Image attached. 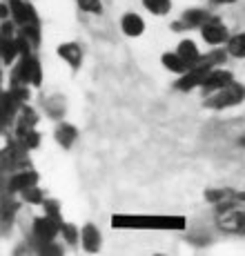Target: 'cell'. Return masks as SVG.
I'll list each match as a JSON object with an SVG mask.
<instances>
[{
    "instance_id": "cell-1",
    "label": "cell",
    "mask_w": 245,
    "mask_h": 256,
    "mask_svg": "<svg viewBox=\"0 0 245 256\" xmlns=\"http://www.w3.org/2000/svg\"><path fill=\"white\" fill-rule=\"evenodd\" d=\"M243 98H245V87L232 80L230 85H225L223 90H218L216 96L210 98V100H208V107H212V110H223V107L238 105Z\"/></svg>"
},
{
    "instance_id": "cell-2",
    "label": "cell",
    "mask_w": 245,
    "mask_h": 256,
    "mask_svg": "<svg viewBox=\"0 0 245 256\" xmlns=\"http://www.w3.org/2000/svg\"><path fill=\"white\" fill-rule=\"evenodd\" d=\"M40 80H42V72L34 56L22 58L16 65V70H14V85H18V82H22V85H40Z\"/></svg>"
},
{
    "instance_id": "cell-3",
    "label": "cell",
    "mask_w": 245,
    "mask_h": 256,
    "mask_svg": "<svg viewBox=\"0 0 245 256\" xmlns=\"http://www.w3.org/2000/svg\"><path fill=\"white\" fill-rule=\"evenodd\" d=\"M9 7H12V16L20 27L24 24H38L36 12L32 9V4L22 2V0H9Z\"/></svg>"
},
{
    "instance_id": "cell-4",
    "label": "cell",
    "mask_w": 245,
    "mask_h": 256,
    "mask_svg": "<svg viewBox=\"0 0 245 256\" xmlns=\"http://www.w3.org/2000/svg\"><path fill=\"white\" fill-rule=\"evenodd\" d=\"M60 228H62V223H58V220L49 218V216L34 220V234H36V238L42 240V243H49V240L56 236V232H58Z\"/></svg>"
},
{
    "instance_id": "cell-5",
    "label": "cell",
    "mask_w": 245,
    "mask_h": 256,
    "mask_svg": "<svg viewBox=\"0 0 245 256\" xmlns=\"http://www.w3.org/2000/svg\"><path fill=\"white\" fill-rule=\"evenodd\" d=\"M200 29H203L205 42H210V45H218V42H223L228 38V29H225V24L218 18H210Z\"/></svg>"
},
{
    "instance_id": "cell-6",
    "label": "cell",
    "mask_w": 245,
    "mask_h": 256,
    "mask_svg": "<svg viewBox=\"0 0 245 256\" xmlns=\"http://www.w3.org/2000/svg\"><path fill=\"white\" fill-rule=\"evenodd\" d=\"M218 225L228 232H245V212L228 210L218 216Z\"/></svg>"
},
{
    "instance_id": "cell-7",
    "label": "cell",
    "mask_w": 245,
    "mask_h": 256,
    "mask_svg": "<svg viewBox=\"0 0 245 256\" xmlns=\"http://www.w3.org/2000/svg\"><path fill=\"white\" fill-rule=\"evenodd\" d=\"M232 82V74L230 72H223V70H212V74L208 76V80L203 82V90L205 92H218L223 90L225 85Z\"/></svg>"
},
{
    "instance_id": "cell-8",
    "label": "cell",
    "mask_w": 245,
    "mask_h": 256,
    "mask_svg": "<svg viewBox=\"0 0 245 256\" xmlns=\"http://www.w3.org/2000/svg\"><path fill=\"white\" fill-rule=\"evenodd\" d=\"M210 14L200 12V9H192V12H185L183 14V22H176L174 29H183V27H203L205 22L210 20Z\"/></svg>"
},
{
    "instance_id": "cell-9",
    "label": "cell",
    "mask_w": 245,
    "mask_h": 256,
    "mask_svg": "<svg viewBox=\"0 0 245 256\" xmlns=\"http://www.w3.org/2000/svg\"><path fill=\"white\" fill-rule=\"evenodd\" d=\"M176 54H178V56L183 58L185 62H188L190 70H192L194 65H198L200 58H203V56L198 54V49H196V45H194L192 40H183V42H180L178 49H176Z\"/></svg>"
},
{
    "instance_id": "cell-10",
    "label": "cell",
    "mask_w": 245,
    "mask_h": 256,
    "mask_svg": "<svg viewBox=\"0 0 245 256\" xmlns=\"http://www.w3.org/2000/svg\"><path fill=\"white\" fill-rule=\"evenodd\" d=\"M36 183H38L36 172H22V174H16L12 180H9V190L12 192H24L27 187H34Z\"/></svg>"
},
{
    "instance_id": "cell-11",
    "label": "cell",
    "mask_w": 245,
    "mask_h": 256,
    "mask_svg": "<svg viewBox=\"0 0 245 256\" xmlns=\"http://www.w3.org/2000/svg\"><path fill=\"white\" fill-rule=\"evenodd\" d=\"M145 29V22L140 16H136V14H127L125 18H122V32L127 34V36H140Z\"/></svg>"
},
{
    "instance_id": "cell-12",
    "label": "cell",
    "mask_w": 245,
    "mask_h": 256,
    "mask_svg": "<svg viewBox=\"0 0 245 256\" xmlns=\"http://www.w3.org/2000/svg\"><path fill=\"white\" fill-rule=\"evenodd\" d=\"M82 245H85L87 252H98L100 248V234L94 225H85L82 228Z\"/></svg>"
},
{
    "instance_id": "cell-13",
    "label": "cell",
    "mask_w": 245,
    "mask_h": 256,
    "mask_svg": "<svg viewBox=\"0 0 245 256\" xmlns=\"http://www.w3.org/2000/svg\"><path fill=\"white\" fill-rule=\"evenodd\" d=\"M58 54H60V58H65V60L70 62L72 67H78V65H80V58H82L80 47H78V45H74V42H67V45H60V47H58Z\"/></svg>"
},
{
    "instance_id": "cell-14",
    "label": "cell",
    "mask_w": 245,
    "mask_h": 256,
    "mask_svg": "<svg viewBox=\"0 0 245 256\" xmlns=\"http://www.w3.org/2000/svg\"><path fill=\"white\" fill-rule=\"evenodd\" d=\"M163 65L168 67V70L176 72V74H183V72H188V70H190L188 62H185L183 58L178 56V54H165V56H163Z\"/></svg>"
},
{
    "instance_id": "cell-15",
    "label": "cell",
    "mask_w": 245,
    "mask_h": 256,
    "mask_svg": "<svg viewBox=\"0 0 245 256\" xmlns=\"http://www.w3.org/2000/svg\"><path fill=\"white\" fill-rule=\"evenodd\" d=\"M18 45H16V38H2V60L4 65H12V60L18 56Z\"/></svg>"
},
{
    "instance_id": "cell-16",
    "label": "cell",
    "mask_w": 245,
    "mask_h": 256,
    "mask_svg": "<svg viewBox=\"0 0 245 256\" xmlns=\"http://www.w3.org/2000/svg\"><path fill=\"white\" fill-rule=\"evenodd\" d=\"M56 140L60 142L62 147H70L74 140H76V127L72 125H60L56 132Z\"/></svg>"
},
{
    "instance_id": "cell-17",
    "label": "cell",
    "mask_w": 245,
    "mask_h": 256,
    "mask_svg": "<svg viewBox=\"0 0 245 256\" xmlns=\"http://www.w3.org/2000/svg\"><path fill=\"white\" fill-rule=\"evenodd\" d=\"M230 54L236 58H245V34H238V36H234L232 40H230Z\"/></svg>"
},
{
    "instance_id": "cell-18",
    "label": "cell",
    "mask_w": 245,
    "mask_h": 256,
    "mask_svg": "<svg viewBox=\"0 0 245 256\" xmlns=\"http://www.w3.org/2000/svg\"><path fill=\"white\" fill-rule=\"evenodd\" d=\"M143 2L152 14H168L170 9V0H143Z\"/></svg>"
},
{
    "instance_id": "cell-19",
    "label": "cell",
    "mask_w": 245,
    "mask_h": 256,
    "mask_svg": "<svg viewBox=\"0 0 245 256\" xmlns=\"http://www.w3.org/2000/svg\"><path fill=\"white\" fill-rule=\"evenodd\" d=\"M20 140H22V147L24 150H36L38 147V142H40V136H38V132H27L24 136H20Z\"/></svg>"
},
{
    "instance_id": "cell-20",
    "label": "cell",
    "mask_w": 245,
    "mask_h": 256,
    "mask_svg": "<svg viewBox=\"0 0 245 256\" xmlns=\"http://www.w3.org/2000/svg\"><path fill=\"white\" fill-rule=\"evenodd\" d=\"M42 208H45V214L49 216V218H54V220L60 223V208H58L56 200H42Z\"/></svg>"
},
{
    "instance_id": "cell-21",
    "label": "cell",
    "mask_w": 245,
    "mask_h": 256,
    "mask_svg": "<svg viewBox=\"0 0 245 256\" xmlns=\"http://www.w3.org/2000/svg\"><path fill=\"white\" fill-rule=\"evenodd\" d=\"M22 194H24V200H27V203H42V192L38 190L36 185H34V187H27Z\"/></svg>"
},
{
    "instance_id": "cell-22",
    "label": "cell",
    "mask_w": 245,
    "mask_h": 256,
    "mask_svg": "<svg viewBox=\"0 0 245 256\" xmlns=\"http://www.w3.org/2000/svg\"><path fill=\"white\" fill-rule=\"evenodd\" d=\"M60 232L65 234V240H67V243H70V245H76V240H78V234H76V228H74L72 223H62Z\"/></svg>"
},
{
    "instance_id": "cell-23",
    "label": "cell",
    "mask_w": 245,
    "mask_h": 256,
    "mask_svg": "<svg viewBox=\"0 0 245 256\" xmlns=\"http://www.w3.org/2000/svg\"><path fill=\"white\" fill-rule=\"evenodd\" d=\"M78 4H80V9H85V12H92V14H100L102 12L100 0H78Z\"/></svg>"
},
{
    "instance_id": "cell-24",
    "label": "cell",
    "mask_w": 245,
    "mask_h": 256,
    "mask_svg": "<svg viewBox=\"0 0 245 256\" xmlns=\"http://www.w3.org/2000/svg\"><path fill=\"white\" fill-rule=\"evenodd\" d=\"M16 45H18V52H20L22 58H27L32 54V47H29V38L27 36H18L16 38Z\"/></svg>"
},
{
    "instance_id": "cell-25",
    "label": "cell",
    "mask_w": 245,
    "mask_h": 256,
    "mask_svg": "<svg viewBox=\"0 0 245 256\" xmlns=\"http://www.w3.org/2000/svg\"><path fill=\"white\" fill-rule=\"evenodd\" d=\"M22 36H27V38H32V42H38V24H24L22 27Z\"/></svg>"
},
{
    "instance_id": "cell-26",
    "label": "cell",
    "mask_w": 245,
    "mask_h": 256,
    "mask_svg": "<svg viewBox=\"0 0 245 256\" xmlns=\"http://www.w3.org/2000/svg\"><path fill=\"white\" fill-rule=\"evenodd\" d=\"M42 252H49V254H60V250L56 248V245H45V248H42Z\"/></svg>"
},
{
    "instance_id": "cell-27",
    "label": "cell",
    "mask_w": 245,
    "mask_h": 256,
    "mask_svg": "<svg viewBox=\"0 0 245 256\" xmlns=\"http://www.w3.org/2000/svg\"><path fill=\"white\" fill-rule=\"evenodd\" d=\"M214 2H234V0H214Z\"/></svg>"
}]
</instances>
